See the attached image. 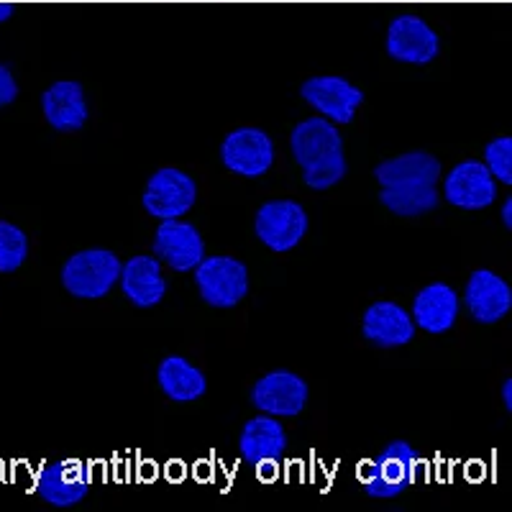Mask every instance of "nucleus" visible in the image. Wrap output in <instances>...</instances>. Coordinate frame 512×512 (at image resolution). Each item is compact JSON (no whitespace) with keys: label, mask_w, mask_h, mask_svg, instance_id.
I'll list each match as a JSON object with an SVG mask.
<instances>
[{"label":"nucleus","mask_w":512,"mask_h":512,"mask_svg":"<svg viewBox=\"0 0 512 512\" xmlns=\"http://www.w3.org/2000/svg\"><path fill=\"white\" fill-rule=\"evenodd\" d=\"M443 195L451 205L464 210H482L495 203L497 180L492 177L484 162L466 159L456 164L443 182Z\"/></svg>","instance_id":"f8f14e48"},{"label":"nucleus","mask_w":512,"mask_h":512,"mask_svg":"<svg viewBox=\"0 0 512 512\" xmlns=\"http://www.w3.org/2000/svg\"><path fill=\"white\" fill-rule=\"evenodd\" d=\"M157 379L164 395L175 402L198 400L208 390L205 374L195 364L182 359V356H167V359H162V364L157 369Z\"/></svg>","instance_id":"412c9836"},{"label":"nucleus","mask_w":512,"mask_h":512,"mask_svg":"<svg viewBox=\"0 0 512 512\" xmlns=\"http://www.w3.org/2000/svg\"><path fill=\"white\" fill-rule=\"evenodd\" d=\"M18 98V85L13 80L11 70H8L6 64H0V108Z\"/></svg>","instance_id":"b1692460"},{"label":"nucleus","mask_w":512,"mask_h":512,"mask_svg":"<svg viewBox=\"0 0 512 512\" xmlns=\"http://www.w3.org/2000/svg\"><path fill=\"white\" fill-rule=\"evenodd\" d=\"M154 254L175 272H192L205 259V244L192 223L169 218L162 221L154 236Z\"/></svg>","instance_id":"ddd939ff"},{"label":"nucleus","mask_w":512,"mask_h":512,"mask_svg":"<svg viewBox=\"0 0 512 512\" xmlns=\"http://www.w3.org/2000/svg\"><path fill=\"white\" fill-rule=\"evenodd\" d=\"M361 331H364V338H369L374 346L395 349V346H405L413 341L415 323L413 315L405 308H400L392 300H379V303L369 305V310L364 313Z\"/></svg>","instance_id":"dca6fc26"},{"label":"nucleus","mask_w":512,"mask_h":512,"mask_svg":"<svg viewBox=\"0 0 512 512\" xmlns=\"http://www.w3.org/2000/svg\"><path fill=\"white\" fill-rule=\"evenodd\" d=\"M118 282L123 287V295L136 308H154L167 295L162 264L154 256H131L126 264H121V277H118Z\"/></svg>","instance_id":"6ab92c4d"},{"label":"nucleus","mask_w":512,"mask_h":512,"mask_svg":"<svg viewBox=\"0 0 512 512\" xmlns=\"http://www.w3.org/2000/svg\"><path fill=\"white\" fill-rule=\"evenodd\" d=\"M484 167L492 172V177L505 185H512V139L500 136L484 146Z\"/></svg>","instance_id":"5701e85b"},{"label":"nucleus","mask_w":512,"mask_h":512,"mask_svg":"<svg viewBox=\"0 0 512 512\" xmlns=\"http://www.w3.org/2000/svg\"><path fill=\"white\" fill-rule=\"evenodd\" d=\"M256 474L264 479V482H269V479L277 477V461H267V464L256 466Z\"/></svg>","instance_id":"393cba45"},{"label":"nucleus","mask_w":512,"mask_h":512,"mask_svg":"<svg viewBox=\"0 0 512 512\" xmlns=\"http://www.w3.org/2000/svg\"><path fill=\"white\" fill-rule=\"evenodd\" d=\"M305 103H310L323 118L331 123H351L356 116V108L364 103V93L356 85H351L346 77L338 75H318L310 77L300 88Z\"/></svg>","instance_id":"9d476101"},{"label":"nucleus","mask_w":512,"mask_h":512,"mask_svg":"<svg viewBox=\"0 0 512 512\" xmlns=\"http://www.w3.org/2000/svg\"><path fill=\"white\" fill-rule=\"evenodd\" d=\"M41 111L52 128L62 131V134H72L80 131L88 123V100H85V90L80 82L62 80L54 82L47 93L41 95Z\"/></svg>","instance_id":"f3484780"},{"label":"nucleus","mask_w":512,"mask_h":512,"mask_svg":"<svg viewBox=\"0 0 512 512\" xmlns=\"http://www.w3.org/2000/svg\"><path fill=\"white\" fill-rule=\"evenodd\" d=\"M459 318V295L443 282L423 287L415 295L413 323L428 333H446Z\"/></svg>","instance_id":"aec40b11"},{"label":"nucleus","mask_w":512,"mask_h":512,"mask_svg":"<svg viewBox=\"0 0 512 512\" xmlns=\"http://www.w3.org/2000/svg\"><path fill=\"white\" fill-rule=\"evenodd\" d=\"M221 159L231 172L256 180L272 169L274 141L269 139V134H264L262 128H236L223 139Z\"/></svg>","instance_id":"6e6552de"},{"label":"nucleus","mask_w":512,"mask_h":512,"mask_svg":"<svg viewBox=\"0 0 512 512\" xmlns=\"http://www.w3.org/2000/svg\"><path fill=\"white\" fill-rule=\"evenodd\" d=\"M195 200H198V185L182 169L164 167L146 182L144 210L159 221L185 216L190 213Z\"/></svg>","instance_id":"423d86ee"},{"label":"nucleus","mask_w":512,"mask_h":512,"mask_svg":"<svg viewBox=\"0 0 512 512\" xmlns=\"http://www.w3.org/2000/svg\"><path fill=\"white\" fill-rule=\"evenodd\" d=\"M464 303L477 323H497L512 308V290L502 277L489 269H477L464 290Z\"/></svg>","instance_id":"2eb2a0df"},{"label":"nucleus","mask_w":512,"mask_h":512,"mask_svg":"<svg viewBox=\"0 0 512 512\" xmlns=\"http://www.w3.org/2000/svg\"><path fill=\"white\" fill-rule=\"evenodd\" d=\"M441 52L436 31L418 16H397L387 29V54L405 64H428Z\"/></svg>","instance_id":"9b49d317"},{"label":"nucleus","mask_w":512,"mask_h":512,"mask_svg":"<svg viewBox=\"0 0 512 512\" xmlns=\"http://www.w3.org/2000/svg\"><path fill=\"white\" fill-rule=\"evenodd\" d=\"M121 277V259L108 249H85L70 256L62 267V285L72 297L100 300Z\"/></svg>","instance_id":"20e7f679"},{"label":"nucleus","mask_w":512,"mask_h":512,"mask_svg":"<svg viewBox=\"0 0 512 512\" xmlns=\"http://www.w3.org/2000/svg\"><path fill=\"white\" fill-rule=\"evenodd\" d=\"M287 448L282 423L274 415H256L241 428L239 454L249 466H262L267 461H280Z\"/></svg>","instance_id":"a211bd4d"},{"label":"nucleus","mask_w":512,"mask_h":512,"mask_svg":"<svg viewBox=\"0 0 512 512\" xmlns=\"http://www.w3.org/2000/svg\"><path fill=\"white\" fill-rule=\"evenodd\" d=\"M195 285L213 308H236L249 292V272L233 256H208L195 267Z\"/></svg>","instance_id":"39448f33"},{"label":"nucleus","mask_w":512,"mask_h":512,"mask_svg":"<svg viewBox=\"0 0 512 512\" xmlns=\"http://www.w3.org/2000/svg\"><path fill=\"white\" fill-rule=\"evenodd\" d=\"M420 456L408 441H392L382 454L361 461L356 477L374 500H392L402 495L418 477Z\"/></svg>","instance_id":"7ed1b4c3"},{"label":"nucleus","mask_w":512,"mask_h":512,"mask_svg":"<svg viewBox=\"0 0 512 512\" xmlns=\"http://www.w3.org/2000/svg\"><path fill=\"white\" fill-rule=\"evenodd\" d=\"M29 256L26 233L8 221H0V272H16Z\"/></svg>","instance_id":"4be33fe9"},{"label":"nucleus","mask_w":512,"mask_h":512,"mask_svg":"<svg viewBox=\"0 0 512 512\" xmlns=\"http://www.w3.org/2000/svg\"><path fill=\"white\" fill-rule=\"evenodd\" d=\"M502 400H505V408L512 410V379H505L502 384Z\"/></svg>","instance_id":"a878e982"},{"label":"nucleus","mask_w":512,"mask_h":512,"mask_svg":"<svg viewBox=\"0 0 512 512\" xmlns=\"http://www.w3.org/2000/svg\"><path fill=\"white\" fill-rule=\"evenodd\" d=\"M251 402L256 410L274 415V418H295L308 405V384L295 372L277 369L254 384Z\"/></svg>","instance_id":"1a4fd4ad"},{"label":"nucleus","mask_w":512,"mask_h":512,"mask_svg":"<svg viewBox=\"0 0 512 512\" xmlns=\"http://www.w3.org/2000/svg\"><path fill=\"white\" fill-rule=\"evenodd\" d=\"M90 489V472L82 461L67 459L47 464L36 477V492L54 507H75Z\"/></svg>","instance_id":"4468645a"},{"label":"nucleus","mask_w":512,"mask_h":512,"mask_svg":"<svg viewBox=\"0 0 512 512\" xmlns=\"http://www.w3.org/2000/svg\"><path fill=\"white\" fill-rule=\"evenodd\" d=\"M254 231L267 249L282 254L303 241L308 233V216L295 200H269L256 213Z\"/></svg>","instance_id":"0eeeda50"},{"label":"nucleus","mask_w":512,"mask_h":512,"mask_svg":"<svg viewBox=\"0 0 512 512\" xmlns=\"http://www.w3.org/2000/svg\"><path fill=\"white\" fill-rule=\"evenodd\" d=\"M13 11H16V6H13V3H3V0H0V24H3V21H8V18L13 16Z\"/></svg>","instance_id":"bb28decb"},{"label":"nucleus","mask_w":512,"mask_h":512,"mask_svg":"<svg viewBox=\"0 0 512 512\" xmlns=\"http://www.w3.org/2000/svg\"><path fill=\"white\" fill-rule=\"evenodd\" d=\"M502 223L512 228V200H505V205H502Z\"/></svg>","instance_id":"cd10ccee"},{"label":"nucleus","mask_w":512,"mask_h":512,"mask_svg":"<svg viewBox=\"0 0 512 512\" xmlns=\"http://www.w3.org/2000/svg\"><path fill=\"white\" fill-rule=\"evenodd\" d=\"M374 177L382 185L379 200L395 216L415 218L438 205L441 162L428 152H408L377 164Z\"/></svg>","instance_id":"f257e3e1"},{"label":"nucleus","mask_w":512,"mask_h":512,"mask_svg":"<svg viewBox=\"0 0 512 512\" xmlns=\"http://www.w3.org/2000/svg\"><path fill=\"white\" fill-rule=\"evenodd\" d=\"M290 149L303 169L305 185L328 190L346 177L344 139L328 118H308L292 128Z\"/></svg>","instance_id":"f03ea898"}]
</instances>
